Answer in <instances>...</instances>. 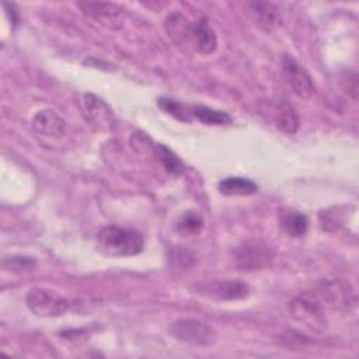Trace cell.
<instances>
[{"label": "cell", "mask_w": 359, "mask_h": 359, "mask_svg": "<svg viewBox=\"0 0 359 359\" xmlns=\"http://www.w3.org/2000/svg\"><path fill=\"white\" fill-rule=\"evenodd\" d=\"M98 250L109 257H130L140 254L144 247L143 236L132 229L107 226L95 236Z\"/></svg>", "instance_id": "6da1fadb"}, {"label": "cell", "mask_w": 359, "mask_h": 359, "mask_svg": "<svg viewBox=\"0 0 359 359\" xmlns=\"http://www.w3.org/2000/svg\"><path fill=\"white\" fill-rule=\"evenodd\" d=\"M287 310L294 321L313 332H323L328 325L324 306L313 294L304 293L293 297L287 304Z\"/></svg>", "instance_id": "7a4b0ae2"}, {"label": "cell", "mask_w": 359, "mask_h": 359, "mask_svg": "<svg viewBox=\"0 0 359 359\" xmlns=\"http://www.w3.org/2000/svg\"><path fill=\"white\" fill-rule=\"evenodd\" d=\"M273 257L271 245L261 240H244L233 251L234 265L240 271H257L271 262Z\"/></svg>", "instance_id": "3957f363"}, {"label": "cell", "mask_w": 359, "mask_h": 359, "mask_svg": "<svg viewBox=\"0 0 359 359\" xmlns=\"http://www.w3.org/2000/svg\"><path fill=\"white\" fill-rule=\"evenodd\" d=\"M195 293L210 300L230 302L241 300L250 296V286L237 279H213L192 286Z\"/></svg>", "instance_id": "277c9868"}, {"label": "cell", "mask_w": 359, "mask_h": 359, "mask_svg": "<svg viewBox=\"0 0 359 359\" xmlns=\"http://www.w3.org/2000/svg\"><path fill=\"white\" fill-rule=\"evenodd\" d=\"M27 307L39 317H56L69 310L67 299L43 287H32L25 296Z\"/></svg>", "instance_id": "5b68a950"}, {"label": "cell", "mask_w": 359, "mask_h": 359, "mask_svg": "<svg viewBox=\"0 0 359 359\" xmlns=\"http://www.w3.org/2000/svg\"><path fill=\"white\" fill-rule=\"evenodd\" d=\"M318 296L335 310L349 311L356 304V294L349 282L342 279H327L318 283Z\"/></svg>", "instance_id": "8992f818"}, {"label": "cell", "mask_w": 359, "mask_h": 359, "mask_svg": "<svg viewBox=\"0 0 359 359\" xmlns=\"http://www.w3.org/2000/svg\"><path fill=\"white\" fill-rule=\"evenodd\" d=\"M170 332L174 338L191 345L206 346L215 342V331L203 321L195 318H181L171 324Z\"/></svg>", "instance_id": "52a82bcc"}, {"label": "cell", "mask_w": 359, "mask_h": 359, "mask_svg": "<svg viewBox=\"0 0 359 359\" xmlns=\"http://www.w3.org/2000/svg\"><path fill=\"white\" fill-rule=\"evenodd\" d=\"M282 70L286 83L297 97L307 100L314 94L313 80L309 72L297 60L285 55L282 60Z\"/></svg>", "instance_id": "ba28073f"}, {"label": "cell", "mask_w": 359, "mask_h": 359, "mask_svg": "<svg viewBox=\"0 0 359 359\" xmlns=\"http://www.w3.org/2000/svg\"><path fill=\"white\" fill-rule=\"evenodd\" d=\"M187 45L192 46L196 52L202 55H210L212 52L216 50V46H217L216 34L209 27L205 18H201L198 21H191Z\"/></svg>", "instance_id": "9c48e42d"}, {"label": "cell", "mask_w": 359, "mask_h": 359, "mask_svg": "<svg viewBox=\"0 0 359 359\" xmlns=\"http://www.w3.org/2000/svg\"><path fill=\"white\" fill-rule=\"evenodd\" d=\"M77 6L83 10V13L100 24L107 25L109 28H119L122 25V8L112 3H95V1H86L77 3Z\"/></svg>", "instance_id": "30bf717a"}, {"label": "cell", "mask_w": 359, "mask_h": 359, "mask_svg": "<svg viewBox=\"0 0 359 359\" xmlns=\"http://www.w3.org/2000/svg\"><path fill=\"white\" fill-rule=\"evenodd\" d=\"M254 22L264 31L272 32L280 22L276 7L272 3L251 1L247 4Z\"/></svg>", "instance_id": "8fae6325"}, {"label": "cell", "mask_w": 359, "mask_h": 359, "mask_svg": "<svg viewBox=\"0 0 359 359\" xmlns=\"http://www.w3.org/2000/svg\"><path fill=\"white\" fill-rule=\"evenodd\" d=\"M32 128L43 136L56 137L63 135L66 122L52 109H42L32 118Z\"/></svg>", "instance_id": "7c38bea8"}, {"label": "cell", "mask_w": 359, "mask_h": 359, "mask_svg": "<svg viewBox=\"0 0 359 359\" xmlns=\"http://www.w3.org/2000/svg\"><path fill=\"white\" fill-rule=\"evenodd\" d=\"M269 115L278 129L293 135L299 128V118L292 105L285 101L269 104Z\"/></svg>", "instance_id": "4fadbf2b"}, {"label": "cell", "mask_w": 359, "mask_h": 359, "mask_svg": "<svg viewBox=\"0 0 359 359\" xmlns=\"http://www.w3.org/2000/svg\"><path fill=\"white\" fill-rule=\"evenodd\" d=\"M217 191L226 196H244L255 194L258 191V185L250 178L227 177L217 184Z\"/></svg>", "instance_id": "5bb4252c"}, {"label": "cell", "mask_w": 359, "mask_h": 359, "mask_svg": "<svg viewBox=\"0 0 359 359\" xmlns=\"http://www.w3.org/2000/svg\"><path fill=\"white\" fill-rule=\"evenodd\" d=\"M279 220L280 226L290 237H302L309 229V220L306 215L293 209H283L279 215Z\"/></svg>", "instance_id": "9a60e30c"}, {"label": "cell", "mask_w": 359, "mask_h": 359, "mask_svg": "<svg viewBox=\"0 0 359 359\" xmlns=\"http://www.w3.org/2000/svg\"><path fill=\"white\" fill-rule=\"evenodd\" d=\"M191 115L196 121L202 122L203 125H229L231 123V118L227 112L209 108L206 105H192L191 107Z\"/></svg>", "instance_id": "2e32d148"}, {"label": "cell", "mask_w": 359, "mask_h": 359, "mask_svg": "<svg viewBox=\"0 0 359 359\" xmlns=\"http://www.w3.org/2000/svg\"><path fill=\"white\" fill-rule=\"evenodd\" d=\"M203 227V219L198 212L187 210L175 222V231L184 237L198 234Z\"/></svg>", "instance_id": "e0dca14e"}, {"label": "cell", "mask_w": 359, "mask_h": 359, "mask_svg": "<svg viewBox=\"0 0 359 359\" xmlns=\"http://www.w3.org/2000/svg\"><path fill=\"white\" fill-rule=\"evenodd\" d=\"M157 104L165 114H168L182 122H189L192 119L191 107H188L180 101H175L168 97H160L157 100Z\"/></svg>", "instance_id": "ac0fdd59"}, {"label": "cell", "mask_w": 359, "mask_h": 359, "mask_svg": "<svg viewBox=\"0 0 359 359\" xmlns=\"http://www.w3.org/2000/svg\"><path fill=\"white\" fill-rule=\"evenodd\" d=\"M35 259L32 257H24V255H10L3 259V266L8 271H32L35 268Z\"/></svg>", "instance_id": "d6986e66"}, {"label": "cell", "mask_w": 359, "mask_h": 359, "mask_svg": "<svg viewBox=\"0 0 359 359\" xmlns=\"http://www.w3.org/2000/svg\"><path fill=\"white\" fill-rule=\"evenodd\" d=\"M157 151H158V157L164 165V168L172 174H178L182 168V163L180 161V158L165 146L158 144L157 146Z\"/></svg>", "instance_id": "ffe728a7"}]
</instances>
